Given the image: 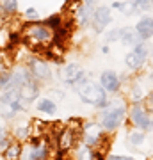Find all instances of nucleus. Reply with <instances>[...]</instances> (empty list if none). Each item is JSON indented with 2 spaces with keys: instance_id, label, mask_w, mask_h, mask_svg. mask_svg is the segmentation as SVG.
Wrapping results in <instances>:
<instances>
[{
  "instance_id": "4",
  "label": "nucleus",
  "mask_w": 153,
  "mask_h": 160,
  "mask_svg": "<svg viewBox=\"0 0 153 160\" xmlns=\"http://www.w3.org/2000/svg\"><path fill=\"white\" fill-rule=\"evenodd\" d=\"M148 59V45L144 41H141L139 45L134 46V50L125 57V62L130 69H139L144 66V61Z\"/></svg>"
},
{
  "instance_id": "25",
  "label": "nucleus",
  "mask_w": 153,
  "mask_h": 160,
  "mask_svg": "<svg viewBox=\"0 0 153 160\" xmlns=\"http://www.w3.org/2000/svg\"><path fill=\"white\" fill-rule=\"evenodd\" d=\"M146 109L153 110V92H150V94L146 96Z\"/></svg>"
},
{
  "instance_id": "8",
  "label": "nucleus",
  "mask_w": 153,
  "mask_h": 160,
  "mask_svg": "<svg viewBox=\"0 0 153 160\" xmlns=\"http://www.w3.org/2000/svg\"><path fill=\"white\" fill-rule=\"evenodd\" d=\"M84 77H85L84 69L80 68L79 64H68V66H64V69H63V78H64L66 84H69V86H77Z\"/></svg>"
},
{
  "instance_id": "2",
  "label": "nucleus",
  "mask_w": 153,
  "mask_h": 160,
  "mask_svg": "<svg viewBox=\"0 0 153 160\" xmlns=\"http://www.w3.org/2000/svg\"><path fill=\"white\" fill-rule=\"evenodd\" d=\"M75 87H77V92H79L80 100L84 103H89V105H94V107H103L107 103L105 89L102 86L94 84L93 80H87L84 77Z\"/></svg>"
},
{
  "instance_id": "23",
  "label": "nucleus",
  "mask_w": 153,
  "mask_h": 160,
  "mask_svg": "<svg viewBox=\"0 0 153 160\" xmlns=\"http://www.w3.org/2000/svg\"><path fill=\"white\" fill-rule=\"evenodd\" d=\"M25 16H27L30 22H38V11H36L34 7H28L27 11H25Z\"/></svg>"
},
{
  "instance_id": "13",
  "label": "nucleus",
  "mask_w": 153,
  "mask_h": 160,
  "mask_svg": "<svg viewBox=\"0 0 153 160\" xmlns=\"http://www.w3.org/2000/svg\"><path fill=\"white\" fill-rule=\"evenodd\" d=\"M18 94H20V98L22 100H25V102H28V100H34L36 96H38V86L34 84V80H28V82H25L23 86H20L16 89Z\"/></svg>"
},
{
  "instance_id": "6",
  "label": "nucleus",
  "mask_w": 153,
  "mask_h": 160,
  "mask_svg": "<svg viewBox=\"0 0 153 160\" xmlns=\"http://www.w3.org/2000/svg\"><path fill=\"white\" fill-rule=\"evenodd\" d=\"M123 116H125V109H123V107H110L109 110L103 112L102 126L105 130H114V128H118V126L121 125Z\"/></svg>"
},
{
  "instance_id": "16",
  "label": "nucleus",
  "mask_w": 153,
  "mask_h": 160,
  "mask_svg": "<svg viewBox=\"0 0 153 160\" xmlns=\"http://www.w3.org/2000/svg\"><path fill=\"white\" fill-rule=\"evenodd\" d=\"M0 12L6 18L14 16L18 12V0H0Z\"/></svg>"
},
{
  "instance_id": "5",
  "label": "nucleus",
  "mask_w": 153,
  "mask_h": 160,
  "mask_svg": "<svg viewBox=\"0 0 153 160\" xmlns=\"http://www.w3.org/2000/svg\"><path fill=\"white\" fill-rule=\"evenodd\" d=\"M112 22V14H110V9L107 6H100L94 9L93 12V20H91V27L96 34H102L103 30L107 29V25Z\"/></svg>"
},
{
  "instance_id": "10",
  "label": "nucleus",
  "mask_w": 153,
  "mask_h": 160,
  "mask_svg": "<svg viewBox=\"0 0 153 160\" xmlns=\"http://www.w3.org/2000/svg\"><path fill=\"white\" fill-rule=\"evenodd\" d=\"M135 30H137V34L141 36L142 41L150 39L153 36V18L151 16H142L141 20L137 22Z\"/></svg>"
},
{
  "instance_id": "27",
  "label": "nucleus",
  "mask_w": 153,
  "mask_h": 160,
  "mask_svg": "<svg viewBox=\"0 0 153 160\" xmlns=\"http://www.w3.org/2000/svg\"><path fill=\"white\" fill-rule=\"evenodd\" d=\"M4 137H6V132H4V128H2V126H0V142L4 141Z\"/></svg>"
},
{
  "instance_id": "15",
  "label": "nucleus",
  "mask_w": 153,
  "mask_h": 160,
  "mask_svg": "<svg viewBox=\"0 0 153 160\" xmlns=\"http://www.w3.org/2000/svg\"><path fill=\"white\" fill-rule=\"evenodd\" d=\"M73 142H75V132L71 128H64L63 133L59 135V148L66 151L73 146Z\"/></svg>"
},
{
  "instance_id": "29",
  "label": "nucleus",
  "mask_w": 153,
  "mask_h": 160,
  "mask_svg": "<svg viewBox=\"0 0 153 160\" xmlns=\"http://www.w3.org/2000/svg\"><path fill=\"white\" fill-rule=\"evenodd\" d=\"M150 2H151V4H153V0H150Z\"/></svg>"
},
{
  "instance_id": "26",
  "label": "nucleus",
  "mask_w": 153,
  "mask_h": 160,
  "mask_svg": "<svg viewBox=\"0 0 153 160\" xmlns=\"http://www.w3.org/2000/svg\"><path fill=\"white\" fill-rule=\"evenodd\" d=\"M109 160H134V158H130V157H110Z\"/></svg>"
},
{
  "instance_id": "17",
  "label": "nucleus",
  "mask_w": 153,
  "mask_h": 160,
  "mask_svg": "<svg viewBox=\"0 0 153 160\" xmlns=\"http://www.w3.org/2000/svg\"><path fill=\"white\" fill-rule=\"evenodd\" d=\"M63 23H64V20H63V16H61V14H52V16H48L45 20V25L50 30H54V32L61 29V27H63Z\"/></svg>"
},
{
  "instance_id": "28",
  "label": "nucleus",
  "mask_w": 153,
  "mask_h": 160,
  "mask_svg": "<svg viewBox=\"0 0 153 160\" xmlns=\"http://www.w3.org/2000/svg\"><path fill=\"white\" fill-rule=\"evenodd\" d=\"M151 80H153V73H151Z\"/></svg>"
},
{
  "instance_id": "9",
  "label": "nucleus",
  "mask_w": 153,
  "mask_h": 160,
  "mask_svg": "<svg viewBox=\"0 0 153 160\" xmlns=\"http://www.w3.org/2000/svg\"><path fill=\"white\" fill-rule=\"evenodd\" d=\"M119 30V41L123 45H128V46H135L141 43V36L137 34V30L134 27H123V29H118Z\"/></svg>"
},
{
  "instance_id": "21",
  "label": "nucleus",
  "mask_w": 153,
  "mask_h": 160,
  "mask_svg": "<svg viewBox=\"0 0 153 160\" xmlns=\"http://www.w3.org/2000/svg\"><path fill=\"white\" fill-rule=\"evenodd\" d=\"M77 160H93V153L89 148H82L77 155Z\"/></svg>"
},
{
  "instance_id": "22",
  "label": "nucleus",
  "mask_w": 153,
  "mask_h": 160,
  "mask_svg": "<svg viewBox=\"0 0 153 160\" xmlns=\"http://www.w3.org/2000/svg\"><path fill=\"white\" fill-rule=\"evenodd\" d=\"M18 155H20V148H18L16 144H13L11 148H9V151H7V158L14 160V158H18Z\"/></svg>"
},
{
  "instance_id": "1",
  "label": "nucleus",
  "mask_w": 153,
  "mask_h": 160,
  "mask_svg": "<svg viewBox=\"0 0 153 160\" xmlns=\"http://www.w3.org/2000/svg\"><path fill=\"white\" fill-rule=\"evenodd\" d=\"M20 38L34 52H46L54 45V30L45 25V22H27L20 29Z\"/></svg>"
},
{
  "instance_id": "19",
  "label": "nucleus",
  "mask_w": 153,
  "mask_h": 160,
  "mask_svg": "<svg viewBox=\"0 0 153 160\" xmlns=\"http://www.w3.org/2000/svg\"><path fill=\"white\" fill-rule=\"evenodd\" d=\"M45 157H46V151L43 146H34L30 149V155H28L30 160H45Z\"/></svg>"
},
{
  "instance_id": "12",
  "label": "nucleus",
  "mask_w": 153,
  "mask_h": 160,
  "mask_svg": "<svg viewBox=\"0 0 153 160\" xmlns=\"http://www.w3.org/2000/svg\"><path fill=\"white\" fill-rule=\"evenodd\" d=\"M93 12H94V7H93V6H87V4H82V6L77 9L75 16H77V22H79L80 27L89 25L91 20H93Z\"/></svg>"
},
{
  "instance_id": "11",
  "label": "nucleus",
  "mask_w": 153,
  "mask_h": 160,
  "mask_svg": "<svg viewBox=\"0 0 153 160\" xmlns=\"http://www.w3.org/2000/svg\"><path fill=\"white\" fill-rule=\"evenodd\" d=\"M100 82H102V87L105 89V91H118L119 89V78L118 75L114 73V71H110V69H107V71H103L102 75H100Z\"/></svg>"
},
{
  "instance_id": "3",
  "label": "nucleus",
  "mask_w": 153,
  "mask_h": 160,
  "mask_svg": "<svg viewBox=\"0 0 153 160\" xmlns=\"http://www.w3.org/2000/svg\"><path fill=\"white\" fill-rule=\"evenodd\" d=\"M27 69L28 73L32 75V78H38V80H48L52 77V69L48 66V62L39 57H28Z\"/></svg>"
},
{
  "instance_id": "24",
  "label": "nucleus",
  "mask_w": 153,
  "mask_h": 160,
  "mask_svg": "<svg viewBox=\"0 0 153 160\" xmlns=\"http://www.w3.org/2000/svg\"><path fill=\"white\" fill-rule=\"evenodd\" d=\"M130 142L132 144H141L142 142V135L141 133H132L130 135Z\"/></svg>"
},
{
  "instance_id": "14",
  "label": "nucleus",
  "mask_w": 153,
  "mask_h": 160,
  "mask_svg": "<svg viewBox=\"0 0 153 160\" xmlns=\"http://www.w3.org/2000/svg\"><path fill=\"white\" fill-rule=\"evenodd\" d=\"M100 137H102V130H100V126L96 125H87L85 126V132H84V141L87 146H94V144L100 141Z\"/></svg>"
},
{
  "instance_id": "7",
  "label": "nucleus",
  "mask_w": 153,
  "mask_h": 160,
  "mask_svg": "<svg viewBox=\"0 0 153 160\" xmlns=\"http://www.w3.org/2000/svg\"><path fill=\"white\" fill-rule=\"evenodd\" d=\"M130 119H132V123H134V125L139 126V128H142V130H153V121L148 118L146 109H144V107H141L139 103H135V105L132 107Z\"/></svg>"
},
{
  "instance_id": "18",
  "label": "nucleus",
  "mask_w": 153,
  "mask_h": 160,
  "mask_svg": "<svg viewBox=\"0 0 153 160\" xmlns=\"http://www.w3.org/2000/svg\"><path fill=\"white\" fill-rule=\"evenodd\" d=\"M38 110L45 112V114H54L55 112V103L52 102V100H48V98H45V100H41L38 103Z\"/></svg>"
},
{
  "instance_id": "20",
  "label": "nucleus",
  "mask_w": 153,
  "mask_h": 160,
  "mask_svg": "<svg viewBox=\"0 0 153 160\" xmlns=\"http://www.w3.org/2000/svg\"><path fill=\"white\" fill-rule=\"evenodd\" d=\"M0 87L2 89H13V75L11 73L0 75Z\"/></svg>"
}]
</instances>
